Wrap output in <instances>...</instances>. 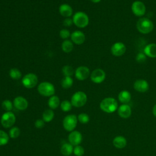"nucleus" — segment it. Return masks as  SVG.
I'll return each instance as SVG.
<instances>
[{"label": "nucleus", "mask_w": 156, "mask_h": 156, "mask_svg": "<svg viewBox=\"0 0 156 156\" xmlns=\"http://www.w3.org/2000/svg\"><path fill=\"white\" fill-rule=\"evenodd\" d=\"M101 109L108 113L115 112L118 108V102L113 98H106L102 100L100 103Z\"/></svg>", "instance_id": "1"}, {"label": "nucleus", "mask_w": 156, "mask_h": 156, "mask_svg": "<svg viewBox=\"0 0 156 156\" xmlns=\"http://www.w3.org/2000/svg\"><path fill=\"white\" fill-rule=\"evenodd\" d=\"M136 28L140 33L147 34L153 30L154 24L147 18H141L136 22Z\"/></svg>", "instance_id": "2"}, {"label": "nucleus", "mask_w": 156, "mask_h": 156, "mask_svg": "<svg viewBox=\"0 0 156 156\" xmlns=\"http://www.w3.org/2000/svg\"><path fill=\"white\" fill-rule=\"evenodd\" d=\"M73 24L77 27L84 28L89 24L88 16L83 12H77L73 16Z\"/></svg>", "instance_id": "3"}, {"label": "nucleus", "mask_w": 156, "mask_h": 156, "mask_svg": "<svg viewBox=\"0 0 156 156\" xmlns=\"http://www.w3.org/2000/svg\"><path fill=\"white\" fill-rule=\"evenodd\" d=\"M38 91L41 96L51 97L55 93V87L54 85L48 82H43L38 85Z\"/></svg>", "instance_id": "4"}, {"label": "nucleus", "mask_w": 156, "mask_h": 156, "mask_svg": "<svg viewBox=\"0 0 156 156\" xmlns=\"http://www.w3.org/2000/svg\"><path fill=\"white\" fill-rule=\"evenodd\" d=\"M87 101V94L81 91L74 93L71 99V102L73 106L76 107H81L83 106Z\"/></svg>", "instance_id": "5"}, {"label": "nucleus", "mask_w": 156, "mask_h": 156, "mask_svg": "<svg viewBox=\"0 0 156 156\" xmlns=\"http://www.w3.org/2000/svg\"><path fill=\"white\" fill-rule=\"evenodd\" d=\"M77 118L73 114L66 116L63 120V126L64 129L68 132L73 131L77 126Z\"/></svg>", "instance_id": "6"}, {"label": "nucleus", "mask_w": 156, "mask_h": 156, "mask_svg": "<svg viewBox=\"0 0 156 156\" xmlns=\"http://www.w3.org/2000/svg\"><path fill=\"white\" fill-rule=\"evenodd\" d=\"M21 82L24 87L32 88L35 87L38 83V77L34 73H28L23 77Z\"/></svg>", "instance_id": "7"}, {"label": "nucleus", "mask_w": 156, "mask_h": 156, "mask_svg": "<svg viewBox=\"0 0 156 156\" xmlns=\"http://www.w3.org/2000/svg\"><path fill=\"white\" fill-rule=\"evenodd\" d=\"M16 117L12 112H6L1 116V124L4 128L11 127L15 122Z\"/></svg>", "instance_id": "8"}, {"label": "nucleus", "mask_w": 156, "mask_h": 156, "mask_svg": "<svg viewBox=\"0 0 156 156\" xmlns=\"http://www.w3.org/2000/svg\"><path fill=\"white\" fill-rule=\"evenodd\" d=\"M131 9L133 13L137 16H143L146 13V6L140 1H134L132 4Z\"/></svg>", "instance_id": "9"}, {"label": "nucleus", "mask_w": 156, "mask_h": 156, "mask_svg": "<svg viewBox=\"0 0 156 156\" xmlns=\"http://www.w3.org/2000/svg\"><path fill=\"white\" fill-rule=\"evenodd\" d=\"M90 79L91 81L95 83H101L105 79V73L102 69H95L91 72Z\"/></svg>", "instance_id": "10"}, {"label": "nucleus", "mask_w": 156, "mask_h": 156, "mask_svg": "<svg viewBox=\"0 0 156 156\" xmlns=\"http://www.w3.org/2000/svg\"><path fill=\"white\" fill-rule=\"evenodd\" d=\"M74 75L76 78L79 80H84L90 76V71L88 67L80 66L75 70Z\"/></svg>", "instance_id": "11"}, {"label": "nucleus", "mask_w": 156, "mask_h": 156, "mask_svg": "<svg viewBox=\"0 0 156 156\" xmlns=\"http://www.w3.org/2000/svg\"><path fill=\"white\" fill-rule=\"evenodd\" d=\"M126 51V47L125 44L121 42H116L114 43L111 47L112 54L116 57L122 55Z\"/></svg>", "instance_id": "12"}, {"label": "nucleus", "mask_w": 156, "mask_h": 156, "mask_svg": "<svg viewBox=\"0 0 156 156\" xmlns=\"http://www.w3.org/2000/svg\"><path fill=\"white\" fill-rule=\"evenodd\" d=\"M82 140V136L80 132L77 130H73L68 135V141L73 146H77L80 144Z\"/></svg>", "instance_id": "13"}, {"label": "nucleus", "mask_w": 156, "mask_h": 156, "mask_svg": "<svg viewBox=\"0 0 156 156\" xmlns=\"http://www.w3.org/2000/svg\"><path fill=\"white\" fill-rule=\"evenodd\" d=\"M71 41L76 44H82L85 40V35L80 30H76L71 34Z\"/></svg>", "instance_id": "14"}, {"label": "nucleus", "mask_w": 156, "mask_h": 156, "mask_svg": "<svg viewBox=\"0 0 156 156\" xmlns=\"http://www.w3.org/2000/svg\"><path fill=\"white\" fill-rule=\"evenodd\" d=\"M13 105L19 110H24L28 107V102L26 98L23 96L16 97L13 102Z\"/></svg>", "instance_id": "15"}, {"label": "nucleus", "mask_w": 156, "mask_h": 156, "mask_svg": "<svg viewBox=\"0 0 156 156\" xmlns=\"http://www.w3.org/2000/svg\"><path fill=\"white\" fill-rule=\"evenodd\" d=\"M134 89L140 93H144L149 89V84L146 80L138 79L133 84Z\"/></svg>", "instance_id": "16"}, {"label": "nucleus", "mask_w": 156, "mask_h": 156, "mask_svg": "<svg viewBox=\"0 0 156 156\" xmlns=\"http://www.w3.org/2000/svg\"><path fill=\"white\" fill-rule=\"evenodd\" d=\"M118 115L122 118H128L132 113L130 107L127 104H124L119 106L118 109Z\"/></svg>", "instance_id": "17"}, {"label": "nucleus", "mask_w": 156, "mask_h": 156, "mask_svg": "<svg viewBox=\"0 0 156 156\" xmlns=\"http://www.w3.org/2000/svg\"><path fill=\"white\" fill-rule=\"evenodd\" d=\"M58 11L60 14L62 16L65 18L70 17L73 12L72 7L67 4H63L61 5H60Z\"/></svg>", "instance_id": "18"}, {"label": "nucleus", "mask_w": 156, "mask_h": 156, "mask_svg": "<svg viewBox=\"0 0 156 156\" xmlns=\"http://www.w3.org/2000/svg\"><path fill=\"white\" fill-rule=\"evenodd\" d=\"M144 54L151 58L156 57V44L151 43L146 45L144 49Z\"/></svg>", "instance_id": "19"}, {"label": "nucleus", "mask_w": 156, "mask_h": 156, "mask_svg": "<svg viewBox=\"0 0 156 156\" xmlns=\"http://www.w3.org/2000/svg\"><path fill=\"white\" fill-rule=\"evenodd\" d=\"M113 144L115 147L119 149H122L126 146L127 140L122 136H117L113 139Z\"/></svg>", "instance_id": "20"}, {"label": "nucleus", "mask_w": 156, "mask_h": 156, "mask_svg": "<svg viewBox=\"0 0 156 156\" xmlns=\"http://www.w3.org/2000/svg\"><path fill=\"white\" fill-rule=\"evenodd\" d=\"M118 99L121 102L127 104L129 102L131 99V94L127 90L121 91L118 94Z\"/></svg>", "instance_id": "21"}, {"label": "nucleus", "mask_w": 156, "mask_h": 156, "mask_svg": "<svg viewBox=\"0 0 156 156\" xmlns=\"http://www.w3.org/2000/svg\"><path fill=\"white\" fill-rule=\"evenodd\" d=\"M73 146L70 143L63 144L60 149L61 153L65 156H69L73 152Z\"/></svg>", "instance_id": "22"}, {"label": "nucleus", "mask_w": 156, "mask_h": 156, "mask_svg": "<svg viewBox=\"0 0 156 156\" xmlns=\"http://www.w3.org/2000/svg\"><path fill=\"white\" fill-rule=\"evenodd\" d=\"M60 99L57 96L53 95L48 100V105L51 109H56L60 105Z\"/></svg>", "instance_id": "23"}, {"label": "nucleus", "mask_w": 156, "mask_h": 156, "mask_svg": "<svg viewBox=\"0 0 156 156\" xmlns=\"http://www.w3.org/2000/svg\"><path fill=\"white\" fill-rule=\"evenodd\" d=\"M73 43L69 40H65L62 43V49L64 52H71L73 49Z\"/></svg>", "instance_id": "24"}, {"label": "nucleus", "mask_w": 156, "mask_h": 156, "mask_svg": "<svg viewBox=\"0 0 156 156\" xmlns=\"http://www.w3.org/2000/svg\"><path fill=\"white\" fill-rule=\"evenodd\" d=\"M73 84V79L71 77L65 76L61 81V85L65 89H68L72 87Z\"/></svg>", "instance_id": "25"}, {"label": "nucleus", "mask_w": 156, "mask_h": 156, "mask_svg": "<svg viewBox=\"0 0 156 156\" xmlns=\"http://www.w3.org/2000/svg\"><path fill=\"white\" fill-rule=\"evenodd\" d=\"M54 117V113L51 109H47L43 113V120L44 122H49L52 120Z\"/></svg>", "instance_id": "26"}, {"label": "nucleus", "mask_w": 156, "mask_h": 156, "mask_svg": "<svg viewBox=\"0 0 156 156\" xmlns=\"http://www.w3.org/2000/svg\"><path fill=\"white\" fill-rule=\"evenodd\" d=\"M10 77L14 80H18L22 77L21 72L17 68H12L9 71Z\"/></svg>", "instance_id": "27"}, {"label": "nucleus", "mask_w": 156, "mask_h": 156, "mask_svg": "<svg viewBox=\"0 0 156 156\" xmlns=\"http://www.w3.org/2000/svg\"><path fill=\"white\" fill-rule=\"evenodd\" d=\"M75 70L70 65H65L62 68V73L65 76L71 77L74 74Z\"/></svg>", "instance_id": "28"}, {"label": "nucleus", "mask_w": 156, "mask_h": 156, "mask_svg": "<svg viewBox=\"0 0 156 156\" xmlns=\"http://www.w3.org/2000/svg\"><path fill=\"white\" fill-rule=\"evenodd\" d=\"M9 136L6 132L0 130V146L5 145L9 142Z\"/></svg>", "instance_id": "29"}, {"label": "nucleus", "mask_w": 156, "mask_h": 156, "mask_svg": "<svg viewBox=\"0 0 156 156\" xmlns=\"http://www.w3.org/2000/svg\"><path fill=\"white\" fill-rule=\"evenodd\" d=\"M71 102L68 100L63 101L60 104V108L63 112H69L72 108Z\"/></svg>", "instance_id": "30"}, {"label": "nucleus", "mask_w": 156, "mask_h": 156, "mask_svg": "<svg viewBox=\"0 0 156 156\" xmlns=\"http://www.w3.org/2000/svg\"><path fill=\"white\" fill-rule=\"evenodd\" d=\"M2 108L6 112H10L13 108V104L11 101L5 99L2 102Z\"/></svg>", "instance_id": "31"}, {"label": "nucleus", "mask_w": 156, "mask_h": 156, "mask_svg": "<svg viewBox=\"0 0 156 156\" xmlns=\"http://www.w3.org/2000/svg\"><path fill=\"white\" fill-rule=\"evenodd\" d=\"M20 135V129L18 127H13L9 130V136L12 138H16Z\"/></svg>", "instance_id": "32"}, {"label": "nucleus", "mask_w": 156, "mask_h": 156, "mask_svg": "<svg viewBox=\"0 0 156 156\" xmlns=\"http://www.w3.org/2000/svg\"><path fill=\"white\" fill-rule=\"evenodd\" d=\"M77 119L82 124H87L90 121V117L89 116L84 113H82L79 114L77 116Z\"/></svg>", "instance_id": "33"}, {"label": "nucleus", "mask_w": 156, "mask_h": 156, "mask_svg": "<svg viewBox=\"0 0 156 156\" xmlns=\"http://www.w3.org/2000/svg\"><path fill=\"white\" fill-rule=\"evenodd\" d=\"M59 36L62 39L67 40V38L71 37V33L69 30L66 29H63L59 32Z\"/></svg>", "instance_id": "34"}, {"label": "nucleus", "mask_w": 156, "mask_h": 156, "mask_svg": "<svg viewBox=\"0 0 156 156\" xmlns=\"http://www.w3.org/2000/svg\"><path fill=\"white\" fill-rule=\"evenodd\" d=\"M73 153L76 156H82L84 154V149L80 145L76 146L74 147Z\"/></svg>", "instance_id": "35"}, {"label": "nucleus", "mask_w": 156, "mask_h": 156, "mask_svg": "<svg viewBox=\"0 0 156 156\" xmlns=\"http://www.w3.org/2000/svg\"><path fill=\"white\" fill-rule=\"evenodd\" d=\"M146 59V55L144 54V53L140 52L138 53L136 56V62L139 63H143L144 62Z\"/></svg>", "instance_id": "36"}, {"label": "nucleus", "mask_w": 156, "mask_h": 156, "mask_svg": "<svg viewBox=\"0 0 156 156\" xmlns=\"http://www.w3.org/2000/svg\"><path fill=\"white\" fill-rule=\"evenodd\" d=\"M35 126L38 129H41L44 126V121L40 119L36 120L35 122Z\"/></svg>", "instance_id": "37"}, {"label": "nucleus", "mask_w": 156, "mask_h": 156, "mask_svg": "<svg viewBox=\"0 0 156 156\" xmlns=\"http://www.w3.org/2000/svg\"><path fill=\"white\" fill-rule=\"evenodd\" d=\"M63 26L66 27H69L73 24V19H71L70 18H66L63 22Z\"/></svg>", "instance_id": "38"}, {"label": "nucleus", "mask_w": 156, "mask_h": 156, "mask_svg": "<svg viewBox=\"0 0 156 156\" xmlns=\"http://www.w3.org/2000/svg\"><path fill=\"white\" fill-rule=\"evenodd\" d=\"M152 112H153V114L156 117V104L153 107V110H152Z\"/></svg>", "instance_id": "39"}, {"label": "nucleus", "mask_w": 156, "mask_h": 156, "mask_svg": "<svg viewBox=\"0 0 156 156\" xmlns=\"http://www.w3.org/2000/svg\"><path fill=\"white\" fill-rule=\"evenodd\" d=\"M92 2H94V3H98L99 2H100L101 0H90Z\"/></svg>", "instance_id": "40"}]
</instances>
